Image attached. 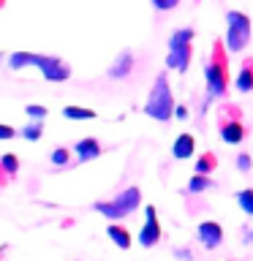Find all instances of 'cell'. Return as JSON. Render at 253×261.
I'll list each match as a JSON object with an SVG mask.
<instances>
[{
  "instance_id": "obj_1",
  "label": "cell",
  "mask_w": 253,
  "mask_h": 261,
  "mask_svg": "<svg viewBox=\"0 0 253 261\" xmlns=\"http://www.w3.org/2000/svg\"><path fill=\"white\" fill-rule=\"evenodd\" d=\"M204 82H207V98H223L229 87V60H226V44L215 41L212 57L204 65Z\"/></svg>"
},
{
  "instance_id": "obj_2",
  "label": "cell",
  "mask_w": 253,
  "mask_h": 261,
  "mask_svg": "<svg viewBox=\"0 0 253 261\" xmlns=\"http://www.w3.org/2000/svg\"><path fill=\"white\" fill-rule=\"evenodd\" d=\"M174 95H171V87H169V76L166 73H158L153 82V90L144 101V114L158 122H166L174 117Z\"/></svg>"
},
{
  "instance_id": "obj_3",
  "label": "cell",
  "mask_w": 253,
  "mask_h": 261,
  "mask_svg": "<svg viewBox=\"0 0 253 261\" xmlns=\"http://www.w3.org/2000/svg\"><path fill=\"white\" fill-rule=\"evenodd\" d=\"M193 28H180L171 33L169 38V52H166V65L171 71L185 73L188 65H191V55H193Z\"/></svg>"
},
{
  "instance_id": "obj_4",
  "label": "cell",
  "mask_w": 253,
  "mask_h": 261,
  "mask_svg": "<svg viewBox=\"0 0 253 261\" xmlns=\"http://www.w3.org/2000/svg\"><path fill=\"white\" fill-rule=\"evenodd\" d=\"M139 204H142V191L134 185V188H125L122 193H117L114 199L109 201H95L93 204V210L95 212H101L104 218H109L112 223H117V220H122L125 215H131Z\"/></svg>"
},
{
  "instance_id": "obj_5",
  "label": "cell",
  "mask_w": 253,
  "mask_h": 261,
  "mask_svg": "<svg viewBox=\"0 0 253 261\" xmlns=\"http://www.w3.org/2000/svg\"><path fill=\"white\" fill-rule=\"evenodd\" d=\"M250 41V16L242 11L226 14V49L229 52H242Z\"/></svg>"
},
{
  "instance_id": "obj_6",
  "label": "cell",
  "mask_w": 253,
  "mask_h": 261,
  "mask_svg": "<svg viewBox=\"0 0 253 261\" xmlns=\"http://www.w3.org/2000/svg\"><path fill=\"white\" fill-rule=\"evenodd\" d=\"M30 65H36V68L44 73L46 82H65L71 76V65L65 60H60V57H52V55L30 52Z\"/></svg>"
},
{
  "instance_id": "obj_7",
  "label": "cell",
  "mask_w": 253,
  "mask_h": 261,
  "mask_svg": "<svg viewBox=\"0 0 253 261\" xmlns=\"http://www.w3.org/2000/svg\"><path fill=\"white\" fill-rule=\"evenodd\" d=\"M139 245L142 248H153V245L161 242V223H158V212H155L153 204L144 207V226L139 228Z\"/></svg>"
},
{
  "instance_id": "obj_8",
  "label": "cell",
  "mask_w": 253,
  "mask_h": 261,
  "mask_svg": "<svg viewBox=\"0 0 253 261\" xmlns=\"http://www.w3.org/2000/svg\"><path fill=\"white\" fill-rule=\"evenodd\" d=\"M245 122L240 120V114H232V117H220V139H223L226 144H240L245 139Z\"/></svg>"
},
{
  "instance_id": "obj_9",
  "label": "cell",
  "mask_w": 253,
  "mask_h": 261,
  "mask_svg": "<svg viewBox=\"0 0 253 261\" xmlns=\"http://www.w3.org/2000/svg\"><path fill=\"white\" fill-rule=\"evenodd\" d=\"M196 237H199V242L204 248L212 250L223 242V228H220V223H215V220H201L199 228H196Z\"/></svg>"
},
{
  "instance_id": "obj_10",
  "label": "cell",
  "mask_w": 253,
  "mask_h": 261,
  "mask_svg": "<svg viewBox=\"0 0 253 261\" xmlns=\"http://www.w3.org/2000/svg\"><path fill=\"white\" fill-rule=\"evenodd\" d=\"M73 152H77V161H79V163L95 161L98 155H101V142H98V139H93V136L79 139V142L73 144Z\"/></svg>"
},
{
  "instance_id": "obj_11",
  "label": "cell",
  "mask_w": 253,
  "mask_h": 261,
  "mask_svg": "<svg viewBox=\"0 0 253 261\" xmlns=\"http://www.w3.org/2000/svg\"><path fill=\"white\" fill-rule=\"evenodd\" d=\"M134 52H120L117 57H114V63H112V68H109V76L112 79H125L131 71H134Z\"/></svg>"
},
{
  "instance_id": "obj_12",
  "label": "cell",
  "mask_w": 253,
  "mask_h": 261,
  "mask_svg": "<svg viewBox=\"0 0 253 261\" xmlns=\"http://www.w3.org/2000/svg\"><path fill=\"white\" fill-rule=\"evenodd\" d=\"M196 152V139L191 134H180L174 139V144H171V155H174L177 161H185L191 158V155Z\"/></svg>"
},
{
  "instance_id": "obj_13",
  "label": "cell",
  "mask_w": 253,
  "mask_h": 261,
  "mask_svg": "<svg viewBox=\"0 0 253 261\" xmlns=\"http://www.w3.org/2000/svg\"><path fill=\"white\" fill-rule=\"evenodd\" d=\"M240 93H253V60H248L240 68V73H237V85H234Z\"/></svg>"
},
{
  "instance_id": "obj_14",
  "label": "cell",
  "mask_w": 253,
  "mask_h": 261,
  "mask_svg": "<svg viewBox=\"0 0 253 261\" xmlns=\"http://www.w3.org/2000/svg\"><path fill=\"white\" fill-rule=\"evenodd\" d=\"M106 234H109V240L117 245V248H122V250L131 248V234H128V228H122V226H117V223H109Z\"/></svg>"
},
{
  "instance_id": "obj_15",
  "label": "cell",
  "mask_w": 253,
  "mask_h": 261,
  "mask_svg": "<svg viewBox=\"0 0 253 261\" xmlns=\"http://www.w3.org/2000/svg\"><path fill=\"white\" fill-rule=\"evenodd\" d=\"M210 188H212L210 174H193V177H191V182H188V193L199 196V193H204V191H210Z\"/></svg>"
},
{
  "instance_id": "obj_16",
  "label": "cell",
  "mask_w": 253,
  "mask_h": 261,
  "mask_svg": "<svg viewBox=\"0 0 253 261\" xmlns=\"http://www.w3.org/2000/svg\"><path fill=\"white\" fill-rule=\"evenodd\" d=\"M63 117H65V120H93L95 112H93V109H85V106H65V109H63Z\"/></svg>"
},
{
  "instance_id": "obj_17",
  "label": "cell",
  "mask_w": 253,
  "mask_h": 261,
  "mask_svg": "<svg viewBox=\"0 0 253 261\" xmlns=\"http://www.w3.org/2000/svg\"><path fill=\"white\" fill-rule=\"evenodd\" d=\"M218 166V158L212 152H201V158L196 161V174H212Z\"/></svg>"
},
{
  "instance_id": "obj_18",
  "label": "cell",
  "mask_w": 253,
  "mask_h": 261,
  "mask_svg": "<svg viewBox=\"0 0 253 261\" xmlns=\"http://www.w3.org/2000/svg\"><path fill=\"white\" fill-rule=\"evenodd\" d=\"M41 134H44V125H41V120H33V122H28V125L19 130V136L28 139V142H38Z\"/></svg>"
},
{
  "instance_id": "obj_19",
  "label": "cell",
  "mask_w": 253,
  "mask_h": 261,
  "mask_svg": "<svg viewBox=\"0 0 253 261\" xmlns=\"http://www.w3.org/2000/svg\"><path fill=\"white\" fill-rule=\"evenodd\" d=\"M237 204H240V210L245 215H253V191L250 188H245V191L237 193Z\"/></svg>"
},
{
  "instance_id": "obj_20",
  "label": "cell",
  "mask_w": 253,
  "mask_h": 261,
  "mask_svg": "<svg viewBox=\"0 0 253 261\" xmlns=\"http://www.w3.org/2000/svg\"><path fill=\"white\" fill-rule=\"evenodd\" d=\"M8 65L16 71V68H28L30 65V52H14V55H8Z\"/></svg>"
},
{
  "instance_id": "obj_21",
  "label": "cell",
  "mask_w": 253,
  "mask_h": 261,
  "mask_svg": "<svg viewBox=\"0 0 253 261\" xmlns=\"http://www.w3.org/2000/svg\"><path fill=\"white\" fill-rule=\"evenodd\" d=\"M0 166H3L6 174H16V171H19V158L11 155V152H6L3 158H0Z\"/></svg>"
},
{
  "instance_id": "obj_22",
  "label": "cell",
  "mask_w": 253,
  "mask_h": 261,
  "mask_svg": "<svg viewBox=\"0 0 253 261\" xmlns=\"http://www.w3.org/2000/svg\"><path fill=\"white\" fill-rule=\"evenodd\" d=\"M68 161H71V150H65V147L52 150V163H55V166H65Z\"/></svg>"
},
{
  "instance_id": "obj_23",
  "label": "cell",
  "mask_w": 253,
  "mask_h": 261,
  "mask_svg": "<svg viewBox=\"0 0 253 261\" xmlns=\"http://www.w3.org/2000/svg\"><path fill=\"white\" fill-rule=\"evenodd\" d=\"M24 112H28V117H30V120H44V117H46V109H44L41 103H30Z\"/></svg>"
},
{
  "instance_id": "obj_24",
  "label": "cell",
  "mask_w": 253,
  "mask_h": 261,
  "mask_svg": "<svg viewBox=\"0 0 253 261\" xmlns=\"http://www.w3.org/2000/svg\"><path fill=\"white\" fill-rule=\"evenodd\" d=\"M250 166H253V161H250L248 152H240V155H237V169H240V171H250Z\"/></svg>"
},
{
  "instance_id": "obj_25",
  "label": "cell",
  "mask_w": 253,
  "mask_h": 261,
  "mask_svg": "<svg viewBox=\"0 0 253 261\" xmlns=\"http://www.w3.org/2000/svg\"><path fill=\"white\" fill-rule=\"evenodd\" d=\"M153 6L158 8V11H171V8L180 6V0H153Z\"/></svg>"
},
{
  "instance_id": "obj_26",
  "label": "cell",
  "mask_w": 253,
  "mask_h": 261,
  "mask_svg": "<svg viewBox=\"0 0 253 261\" xmlns=\"http://www.w3.org/2000/svg\"><path fill=\"white\" fill-rule=\"evenodd\" d=\"M14 136H16V130L11 125H3V122H0V142H8V139H14Z\"/></svg>"
},
{
  "instance_id": "obj_27",
  "label": "cell",
  "mask_w": 253,
  "mask_h": 261,
  "mask_svg": "<svg viewBox=\"0 0 253 261\" xmlns=\"http://www.w3.org/2000/svg\"><path fill=\"white\" fill-rule=\"evenodd\" d=\"M174 117H177V120H188V106H185V103L174 106Z\"/></svg>"
},
{
  "instance_id": "obj_28",
  "label": "cell",
  "mask_w": 253,
  "mask_h": 261,
  "mask_svg": "<svg viewBox=\"0 0 253 261\" xmlns=\"http://www.w3.org/2000/svg\"><path fill=\"white\" fill-rule=\"evenodd\" d=\"M174 256H177V258H183V261H191V258H193V256H191V250H185V248H177V250H174Z\"/></svg>"
},
{
  "instance_id": "obj_29",
  "label": "cell",
  "mask_w": 253,
  "mask_h": 261,
  "mask_svg": "<svg viewBox=\"0 0 253 261\" xmlns=\"http://www.w3.org/2000/svg\"><path fill=\"white\" fill-rule=\"evenodd\" d=\"M250 245H253V231H250Z\"/></svg>"
}]
</instances>
